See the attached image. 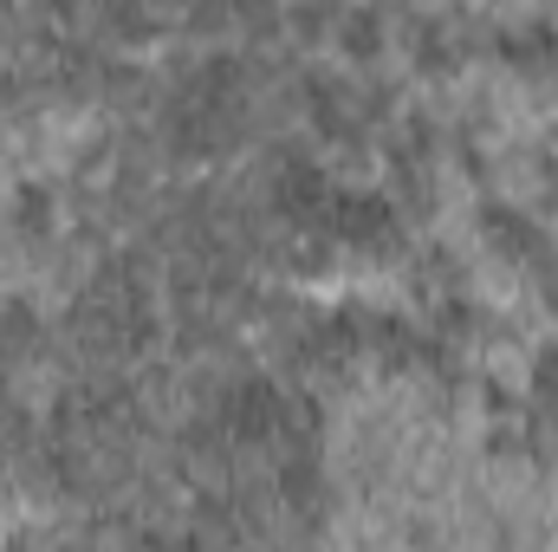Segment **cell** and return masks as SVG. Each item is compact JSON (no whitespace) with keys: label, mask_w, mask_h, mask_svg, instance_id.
<instances>
[{"label":"cell","mask_w":558,"mask_h":552,"mask_svg":"<svg viewBox=\"0 0 558 552\" xmlns=\"http://www.w3.org/2000/svg\"><path fill=\"white\" fill-rule=\"evenodd\" d=\"M318 228H325L338 248H357L364 261H403V215H397L384 195H371V189L331 195V208H325Z\"/></svg>","instance_id":"1"},{"label":"cell","mask_w":558,"mask_h":552,"mask_svg":"<svg viewBox=\"0 0 558 552\" xmlns=\"http://www.w3.org/2000/svg\"><path fill=\"white\" fill-rule=\"evenodd\" d=\"M474 228H481V241H487L500 261H513V267H533L539 254H553V248H546V228H539L526 208H513V202H481Z\"/></svg>","instance_id":"2"},{"label":"cell","mask_w":558,"mask_h":552,"mask_svg":"<svg viewBox=\"0 0 558 552\" xmlns=\"http://www.w3.org/2000/svg\"><path fill=\"white\" fill-rule=\"evenodd\" d=\"M494 52H500L520 79H533V85L558 72V33H553V26H513V33H500V39H494Z\"/></svg>","instance_id":"3"},{"label":"cell","mask_w":558,"mask_h":552,"mask_svg":"<svg viewBox=\"0 0 558 552\" xmlns=\"http://www.w3.org/2000/svg\"><path fill=\"white\" fill-rule=\"evenodd\" d=\"M331 33H338V46H344L351 65H377L384 39H390V20H384V7H344Z\"/></svg>","instance_id":"4"},{"label":"cell","mask_w":558,"mask_h":552,"mask_svg":"<svg viewBox=\"0 0 558 552\" xmlns=\"http://www.w3.org/2000/svg\"><path fill=\"white\" fill-rule=\"evenodd\" d=\"M7 221H13V235H20L26 248H46V241H52V228H59L52 189H46V182H20V189H13V202H7Z\"/></svg>","instance_id":"5"},{"label":"cell","mask_w":558,"mask_h":552,"mask_svg":"<svg viewBox=\"0 0 558 552\" xmlns=\"http://www.w3.org/2000/svg\"><path fill=\"white\" fill-rule=\"evenodd\" d=\"M46 351V325H39V312L26 305V299H7L0 305V364L13 371V364H33Z\"/></svg>","instance_id":"6"},{"label":"cell","mask_w":558,"mask_h":552,"mask_svg":"<svg viewBox=\"0 0 558 552\" xmlns=\"http://www.w3.org/2000/svg\"><path fill=\"white\" fill-rule=\"evenodd\" d=\"M98 33H111L118 46H149V39H162V13H156V0H105Z\"/></svg>","instance_id":"7"},{"label":"cell","mask_w":558,"mask_h":552,"mask_svg":"<svg viewBox=\"0 0 558 552\" xmlns=\"http://www.w3.org/2000/svg\"><path fill=\"white\" fill-rule=\"evenodd\" d=\"M410 52H416V72H454L461 65V39L435 20H416L410 26Z\"/></svg>","instance_id":"8"},{"label":"cell","mask_w":558,"mask_h":552,"mask_svg":"<svg viewBox=\"0 0 558 552\" xmlns=\"http://www.w3.org/2000/svg\"><path fill=\"white\" fill-rule=\"evenodd\" d=\"M338 13H344L338 0H292V7H286V26H292L299 46H318V39L338 26Z\"/></svg>","instance_id":"9"},{"label":"cell","mask_w":558,"mask_h":552,"mask_svg":"<svg viewBox=\"0 0 558 552\" xmlns=\"http://www.w3.org/2000/svg\"><path fill=\"white\" fill-rule=\"evenodd\" d=\"M182 20L195 39H221V33H234V0H189Z\"/></svg>","instance_id":"10"},{"label":"cell","mask_w":558,"mask_h":552,"mask_svg":"<svg viewBox=\"0 0 558 552\" xmlns=\"http://www.w3.org/2000/svg\"><path fill=\"white\" fill-rule=\"evenodd\" d=\"M526 455L558 461V410H546V404H533V416H526Z\"/></svg>","instance_id":"11"},{"label":"cell","mask_w":558,"mask_h":552,"mask_svg":"<svg viewBox=\"0 0 558 552\" xmlns=\"http://www.w3.org/2000/svg\"><path fill=\"white\" fill-rule=\"evenodd\" d=\"M533 404L558 410V345H539V358H533Z\"/></svg>","instance_id":"12"},{"label":"cell","mask_w":558,"mask_h":552,"mask_svg":"<svg viewBox=\"0 0 558 552\" xmlns=\"http://www.w3.org/2000/svg\"><path fill=\"white\" fill-rule=\"evenodd\" d=\"M526 279H533V292H539V299L558 312V261H553V254H539V261L526 267Z\"/></svg>","instance_id":"13"},{"label":"cell","mask_w":558,"mask_h":552,"mask_svg":"<svg viewBox=\"0 0 558 552\" xmlns=\"http://www.w3.org/2000/svg\"><path fill=\"white\" fill-rule=\"evenodd\" d=\"M481 404H487L494 416H507V410H513V391H507L500 377H481Z\"/></svg>","instance_id":"14"},{"label":"cell","mask_w":558,"mask_h":552,"mask_svg":"<svg viewBox=\"0 0 558 552\" xmlns=\"http://www.w3.org/2000/svg\"><path fill=\"white\" fill-rule=\"evenodd\" d=\"M513 448H520V435H513V429H494V435H487V455H513Z\"/></svg>","instance_id":"15"},{"label":"cell","mask_w":558,"mask_h":552,"mask_svg":"<svg viewBox=\"0 0 558 552\" xmlns=\"http://www.w3.org/2000/svg\"><path fill=\"white\" fill-rule=\"evenodd\" d=\"M156 13L169 20V13H189V0H156Z\"/></svg>","instance_id":"16"}]
</instances>
